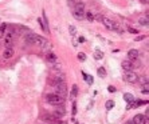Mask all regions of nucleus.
Listing matches in <instances>:
<instances>
[{
  "label": "nucleus",
  "instance_id": "nucleus-5",
  "mask_svg": "<svg viewBox=\"0 0 149 124\" xmlns=\"http://www.w3.org/2000/svg\"><path fill=\"white\" fill-rule=\"evenodd\" d=\"M3 38H4V46H5V48H12V46H14V32L12 31L5 32Z\"/></svg>",
  "mask_w": 149,
  "mask_h": 124
},
{
  "label": "nucleus",
  "instance_id": "nucleus-2",
  "mask_svg": "<svg viewBox=\"0 0 149 124\" xmlns=\"http://www.w3.org/2000/svg\"><path fill=\"white\" fill-rule=\"evenodd\" d=\"M46 100H47L48 104L54 105V107H58V105H62L65 103V99L61 97L59 95L56 93H48L47 96H46Z\"/></svg>",
  "mask_w": 149,
  "mask_h": 124
},
{
  "label": "nucleus",
  "instance_id": "nucleus-34",
  "mask_svg": "<svg viewBox=\"0 0 149 124\" xmlns=\"http://www.w3.org/2000/svg\"><path fill=\"white\" fill-rule=\"evenodd\" d=\"M95 17H97V19H98L99 21H101V19H102V16H101V15H97V16H95Z\"/></svg>",
  "mask_w": 149,
  "mask_h": 124
},
{
  "label": "nucleus",
  "instance_id": "nucleus-21",
  "mask_svg": "<svg viewBox=\"0 0 149 124\" xmlns=\"http://www.w3.org/2000/svg\"><path fill=\"white\" fill-rule=\"evenodd\" d=\"M85 17H86L89 21H93V20H94V13H91L90 11H87V12H85Z\"/></svg>",
  "mask_w": 149,
  "mask_h": 124
},
{
  "label": "nucleus",
  "instance_id": "nucleus-19",
  "mask_svg": "<svg viewBox=\"0 0 149 124\" xmlns=\"http://www.w3.org/2000/svg\"><path fill=\"white\" fill-rule=\"evenodd\" d=\"M7 28H8V25L5 23L0 25V38H3V36H4V34L7 32Z\"/></svg>",
  "mask_w": 149,
  "mask_h": 124
},
{
  "label": "nucleus",
  "instance_id": "nucleus-38",
  "mask_svg": "<svg viewBox=\"0 0 149 124\" xmlns=\"http://www.w3.org/2000/svg\"><path fill=\"white\" fill-rule=\"evenodd\" d=\"M0 46H1V43H0Z\"/></svg>",
  "mask_w": 149,
  "mask_h": 124
},
{
  "label": "nucleus",
  "instance_id": "nucleus-36",
  "mask_svg": "<svg viewBox=\"0 0 149 124\" xmlns=\"http://www.w3.org/2000/svg\"><path fill=\"white\" fill-rule=\"evenodd\" d=\"M142 3H148V0H141Z\"/></svg>",
  "mask_w": 149,
  "mask_h": 124
},
{
  "label": "nucleus",
  "instance_id": "nucleus-22",
  "mask_svg": "<svg viewBox=\"0 0 149 124\" xmlns=\"http://www.w3.org/2000/svg\"><path fill=\"white\" fill-rule=\"evenodd\" d=\"M138 23L141 24V25H144V27H148V16H145V17H141V19L138 20Z\"/></svg>",
  "mask_w": 149,
  "mask_h": 124
},
{
  "label": "nucleus",
  "instance_id": "nucleus-37",
  "mask_svg": "<svg viewBox=\"0 0 149 124\" xmlns=\"http://www.w3.org/2000/svg\"><path fill=\"white\" fill-rule=\"evenodd\" d=\"M75 124H79V123H75Z\"/></svg>",
  "mask_w": 149,
  "mask_h": 124
},
{
  "label": "nucleus",
  "instance_id": "nucleus-17",
  "mask_svg": "<svg viewBox=\"0 0 149 124\" xmlns=\"http://www.w3.org/2000/svg\"><path fill=\"white\" fill-rule=\"evenodd\" d=\"M46 59H47V62H50V63H55L56 60H58V58H56L54 54H51V52L46 54Z\"/></svg>",
  "mask_w": 149,
  "mask_h": 124
},
{
  "label": "nucleus",
  "instance_id": "nucleus-16",
  "mask_svg": "<svg viewBox=\"0 0 149 124\" xmlns=\"http://www.w3.org/2000/svg\"><path fill=\"white\" fill-rule=\"evenodd\" d=\"M15 31L18 34H26V32H28V28L24 25H15Z\"/></svg>",
  "mask_w": 149,
  "mask_h": 124
},
{
  "label": "nucleus",
  "instance_id": "nucleus-11",
  "mask_svg": "<svg viewBox=\"0 0 149 124\" xmlns=\"http://www.w3.org/2000/svg\"><path fill=\"white\" fill-rule=\"evenodd\" d=\"M34 39H35V34H32V32H28L27 35L24 36V42H26V44H30V46L34 44Z\"/></svg>",
  "mask_w": 149,
  "mask_h": 124
},
{
  "label": "nucleus",
  "instance_id": "nucleus-18",
  "mask_svg": "<svg viewBox=\"0 0 149 124\" xmlns=\"http://www.w3.org/2000/svg\"><path fill=\"white\" fill-rule=\"evenodd\" d=\"M124 99H125L126 103H132V101L136 100V97H134L132 93H125V95H124Z\"/></svg>",
  "mask_w": 149,
  "mask_h": 124
},
{
  "label": "nucleus",
  "instance_id": "nucleus-24",
  "mask_svg": "<svg viewBox=\"0 0 149 124\" xmlns=\"http://www.w3.org/2000/svg\"><path fill=\"white\" fill-rule=\"evenodd\" d=\"M102 58H103V54H102L101 51H95V54H94V59H95V60H101Z\"/></svg>",
  "mask_w": 149,
  "mask_h": 124
},
{
  "label": "nucleus",
  "instance_id": "nucleus-28",
  "mask_svg": "<svg viewBox=\"0 0 149 124\" xmlns=\"http://www.w3.org/2000/svg\"><path fill=\"white\" fill-rule=\"evenodd\" d=\"M78 60L79 62H85V60H86V55L83 54V52H79L78 54Z\"/></svg>",
  "mask_w": 149,
  "mask_h": 124
},
{
  "label": "nucleus",
  "instance_id": "nucleus-10",
  "mask_svg": "<svg viewBox=\"0 0 149 124\" xmlns=\"http://www.w3.org/2000/svg\"><path fill=\"white\" fill-rule=\"evenodd\" d=\"M122 70L124 71H133V64H132V60H124L121 64Z\"/></svg>",
  "mask_w": 149,
  "mask_h": 124
},
{
  "label": "nucleus",
  "instance_id": "nucleus-33",
  "mask_svg": "<svg viewBox=\"0 0 149 124\" xmlns=\"http://www.w3.org/2000/svg\"><path fill=\"white\" fill-rule=\"evenodd\" d=\"M55 124H66V121H63V120H61V119H59V120L56 121Z\"/></svg>",
  "mask_w": 149,
  "mask_h": 124
},
{
  "label": "nucleus",
  "instance_id": "nucleus-12",
  "mask_svg": "<svg viewBox=\"0 0 149 124\" xmlns=\"http://www.w3.org/2000/svg\"><path fill=\"white\" fill-rule=\"evenodd\" d=\"M14 56V48H4V52H3V58L5 60L11 59Z\"/></svg>",
  "mask_w": 149,
  "mask_h": 124
},
{
  "label": "nucleus",
  "instance_id": "nucleus-3",
  "mask_svg": "<svg viewBox=\"0 0 149 124\" xmlns=\"http://www.w3.org/2000/svg\"><path fill=\"white\" fill-rule=\"evenodd\" d=\"M137 79H138V75L133 71H125V74H124V80L126 83H130V84H133V83H137Z\"/></svg>",
  "mask_w": 149,
  "mask_h": 124
},
{
  "label": "nucleus",
  "instance_id": "nucleus-25",
  "mask_svg": "<svg viewBox=\"0 0 149 124\" xmlns=\"http://www.w3.org/2000/svg\"><path fill=\"white\" fill-rule=\"evenodd\" d=\"M105 107H106V109H112L114 107V101L113 100H107L106 101V104H105Z\"/></svg>",
  "mask_w": 149,
  "mask_h": 124
},
{
  "label": "nucleus",
  "instance_id": "nucleus-32",
  "mask_svg": "<svg viewBox=\"0 0 149 124\" xmlns=\"http://www.w3.org/2000/svg\"><path fill=\"white\" fill-rule=\"evenodd\" d=\"M142 39H145V35L144 36H137V38H136V42H140V40H142Z\"/></svg>",
  "mask_w": 149,
  "mask_h": 124
},
{
  "label": "nucleus",
  "instance_id": "nucleus-9",
  "mask_svg": "<svg viewBox=\"0 0 149 124\" xmlns=\"http://www.w3.org/2000/svg\"><path fill=\"white\" fill-rule=\"evenodd\" d=\"M55 117H58V119H61V117H63L65 115H66V109H65V107H62V105H58L56 107V109L54 111V113H52Z\"/></svg>",
  "mask_w": 149,
  "mask_h": 124
},
{
  "label": "nucleus",
  "instance_id": "nucleus-8",
  "mask_svg": "<svg viewBox=\"0 0 149 124\" xmlns=\"http://www.w3.org/2000/svg\"><path fill=\"white\" fill-rule=\"evenodd\" d=\"M132 120H133L134 124H148V119H146V115L144 116V115H141V113L136 115V116H134Z\"/></svg>",
  "mask_w": 149,
  "mask_h": 124
},
{
  "label": "nucleus",
  "instance_id": "nucleus-4",
  "mask_svg": "<svg viewBox=\"0 0 149 124\" xmlns=\"http://www.w3.org/2000/svg\"><path fill=\"white\" fill-rule=\"evenodd\" d=\"M55 93L59 95L61 97H63V99L67 96V87H66V84H65V82L55 85Z\"/></svg>",
  "mask_w": 149,
  "mask_h": 124
},
{
  "label": "nucleus",
  "instance_id": "nucleus-35",
  "mask_svg": "<svg viewBox=\"0 0 149 124\" xmlns=\"http://www.w3.org/2000/svg\"><path fill=\"white\" fill-rule=\"evenodd\" d=\"M125 124H134V123H133V120H129L128 123H125Z\"/></svg>",
  "mask_w": 149,
  "mask_h": 124
},
{
  "label": "nucleus",
  "instance_id": "nucleus-27",
  "mask_svg": "<svg viewBox=\"0 0 149 124\" xmlns=\"http://www.w3.org/2000/svg\"><path fill=\"white\" fill-rule=\"evenodd\" d=\"M69 31H70V35H73V36L77 35V28H75L74 25H70V27H69Z\"/></svg>",
  "mask_w": 149,
  "mask_h": 124
},
{
  "label": "nucleus",
  "instance_id": "nucleus-31",
  "mask_svg": "<svg viewBox=\"0 0 149 124\" xmlns=\"http://www.w3.org/2000/svg\"><path fill=\"white\" fill-rule=\"evenodd\" d=\"M107 91H109V92H116V87H113V85H109V87H107Z\"/></svg>",
  "mask_w": 149,
  "mask_h": 124
},
{
  "label": "nucleus",
  "instance_id": "nucleus-15",
  "mask_svg": "<svg viewBox=\"0 0 149 124\" xmlns=\"http://www.w3.org/2000/svg\"><path fill=\"white\" fill-rule=\"evenodd\" d=\"M77 95H78V87H77V85H73V87H71V92H70V99L74 100L75 97H77Z\"/></svg>",
  "mask_w": 149,
  "mask_h": 124
},
{
  "label": "nucleus",
  "instance_id": "nucleus-39",
  "mask_svg": "<svg viewBox=\"0 0 149 124\" xmlns=\"http://www.w3.org/2000/svg\"><path fill=\"white\" fill-rule=\"evenodd\" d=\"M46 124H47V123H46Z\"/></svg>",
  "mask_w": 149,
  "mask_h": 124
},
{
  "label": "nucleus",
  "instance_id": "nucleus-1",
  "mask_svg": "<svg viewBox=\"0 0 149 124\" xmlns=\"http://www.w3.org/2000/svg\"><path fill=\"white\" fill-rule=\"evenodd\" d=\"M101 21H102V24H103V25L107 28V29L116 31V32H118V34H124V29L120 27V24H117L116 21H113L112 19H109V17H105V16H102Z\"/></svg>",
  "mask_w": 149,
  "mask_h": 124
},
{
  "label": "nucleus",
  "instance_id": "nucleus-14",
  "mask_svg": "<svg viewBox=\"0 0 149 124\" xmlns=\"http://www.w3.org/2000/svg\"><path fill=\"white\" fill-rule=\"evenodd\" d=\"M128 56H129V60H136V59H138V51L129 50L128 51Z\"/></svg>",
  "mask_w": 149,
  "mask_h": 124
},
{
  "label": "nucleus",
  "instance_id": "nucleus-26",
  "mask_svg": "<svg viewBox=\"0 0 149 124\" xmlns=\"http://www.w3.org/2000/svg\"><path fill=\"white\" fill-rule=\"evenodd\" d=\"M83 76H85V79H86V82L89 83V84H93V82H94V80H93V76H90V75H86L85 72H83Z\"/></svg>",
  "mask_w": 149,
  "mask_h": 124
},
{
  "label": "nucleus",
  "instance_id": "nucleus-6",
  "mask_svg": "<svg viewBox=\"0 0 149 124\" xmlns=\"http://www.w3.org/2000/svg\"><path fill=\"white\" fill-rule=\"evenodd\" d=\"M32 46H38V47H40V48H47L48 42L44 39L43 36L35 35V39H34V44H32Z\"/></svg>",
  "mask_w": 149,
  "mask_h": 124
},
{
  "label": "nucleus",
  "instance_id": "nucleus-29",
  "mask_svg": "<svg viewBox=\"0 0 149 124\" xmlns=\"http://www.w3.org/2000/svg\"><path fill=\"white\" fill-rule=\"evenodd\" d=\"M128 31H129L130 34H134V35H137V34H138V29H136V28H132V27H130Z\"/></svg>",
  "mask_w": 149,
  "mask_h": 124
},
{
  "label": "nucleus",
  "instance_id": "nucleus-20",
  "mask_svg": "<svg viewBox=\"0 0 149 124\" xmlns=\"http://www.w3.org/2000/svg\"><path fill=\"white\" fill-rule=\"evenodd\" d=\"M97 74H98L101 78H105L106 76V70L103 68V67H99L98 70H97Z\"/></svg>",
  "mask_w": 149,
  "mask_h": 124
},
{
  "label": "nucleus",
  "instance_id": "nucleus-30",
  "mask_svg": "<svg viewBox=\"0 0 149 124\" xmlns=\"http://www.w3.org/2000/svg\"><path fill=\"white\" fill-rule=\"evenodd\" d=\"M75 113H77V103L73 101V115H75Z\"/></svg>",
  "mask_w": 149,
  "mask_h": 124
},
{
  "label": "nucleus",
  "instance_id": "nucleus-23",
  "mask_svg": "<svg viewBox=\"0 0 149 124\" xmlns=\"http://www.w3.org/2000/svg\"><path fill=\"white\" fill-rule=\"evenodd\" d=\"M137 82H140L142 85L148 84V76H142V78H138V79H137Z\"/></svg>",
  "mask_w": 149,
  "mask_h": 124
},
{
  "label": "nucleus",
  "instance_id": "nucleus-7",
  "mask_svg": "<svg viewBox=\"0 0 149 124\" xmlns=\"http://www.w3.org/2000/svg\"><path fill=\"white\" fill-rule=\"evenodd\" d=\"M73 16H74V19H77V20H83L85 19V9L74 7L73 8Z\"/></svg>",
  "mask_w": 149,
  "mask_h": 124
},
{
  "label": "nucleus",
  "instance_id": "nucleus-13",
  "mask_svg": "<svg viewBox=\"0 0 149 124\" xmlns=\"http://www.w3.org/2000/svg\"><path fill=\"white\" fill-rule=\"evenodd\" d=\"M62 82H65V78H63V75H59V76H54V78L51 79L50 84L56 85V84H59V83H62Z\"/></svg>",
  "mask_w": 149,
  "mask_h": 124
}]
</instances>
